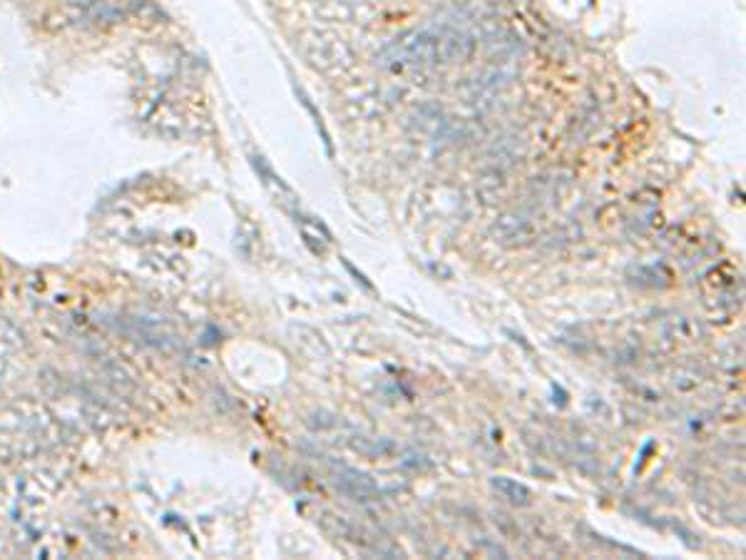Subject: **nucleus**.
<instances>
[{"mask_svg": "<svg viewBox=\"0 0 746 560\" xmlns=\"http://www.w3.org/2000/svg\"><path fill=\"white\" fill-rule=\"evenodd\" d=\"M396 55L388 63L396 68H438V65L456 63L468 53V38L458 33H418L411 40H401L393 45Z\"/></svg>", "mask_w": 746, "mask_h": 560, "instance_id": "nucleus-1", "label": "nucleus"}, {"mask_svg": "<svg viewBox=\"0 0 746 560\" xmlns=\"http://www.w3.org/2000/svg\"><path fill=\"white\" fill-rule=\"evenodd\" d=\"M334 486L341 493H346V496L356 498V501H376L381 496L376 481H373L369 473L356 471V468L344 466V463L334 466Z\"/></svg>", "mask_w": 746, "mask_h": 560, "instance_id": "nucleus-2", "label": "nucleus"}, {"mask_svg": "<svg viewBox=\"0 0 746 560\" xmlns=\"http://www.w3.org/2000/svg\"><path fill=\"white\" fill-rule=\"evenodd\" d=\"M490 486H493L495 491L505 498V501L513 503V506H528L530 498H533V493H530L528 486H523V483L513 481V478H508V476H493L490 478Z\"/></svg>", "mask_w": 746, "mask_h": 560, "instance_id": "nucleus-3", "label": "nucleus"}]
</instances>
